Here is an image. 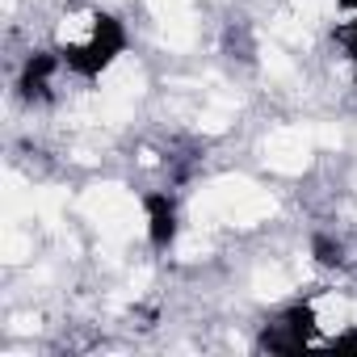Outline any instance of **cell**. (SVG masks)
<instances>
[{
    "mask_svg": "<svg viewBox=\"0 0 357 357\" xmlns=\"http://www.w3.org/2000/svg\"><path fill=\"white\" fill-rule=\"evenodd\" d=\"M273 215H278V198L265 185H257L252 176H236V172L206 181L190 202V223H198V227H240V231H248V227L269 223Z\"/></svg>",
    "mask_w": 357,
    "mask_h": 357,
    "instance_id": "6da1fadb",
    "label": "cell"
},
{
    "mask_svg": "<svg viewBox=\"0 0 357 357\" xmlns=\"http://www.w3.org/2000/svg\"><path fill=\"white\" fill-rule=\"evenodd\" d=\"M55 51L68 68L84 72V76H97L105 72L114 59H118V47H122V34L114 26L109 13L93 9V5H76L68 9L59 22H55Z\"/></svg>",
    "mask_w": 357,
    "mask_h": 357,
    "instance_id": "7a4b0ae2",
    "label": "cell"
},
{
    "mask_svg": "<svg viewBox=\"0 0 357 357\" xmlns=\"http://www.w3.org/2000/svg\"><path fill=\"white\" fill-rule=\"evenodd\" d=\"M76 215H80L84 227L97 236V244L130 248L135 240L147 236V206H143L126 185H118V181H97V185L80 190Z\"/></svg>",
    "mask_w": 357,
    "mask_h": 357,
    "instance_id": "3957f363",
    "label": "cell"
},
{
    "mask_svg": "<svg viewBox=\"0 0 357 357\" xmlns=\"http://www.w3.org/2000/svg\"><path fill=\"white\" fill-rule=\"evenodd\" d=\"M315 155H319L315 126H303V122L273 126L261 139V164L269 172H278V176H303V172H311Z\"/></svg>",
    "mask_w": 357,
    "mask_h": 357,
    "instance_id": "277c9868",
    "label": "cell"
},
{
    "mask_svg": "<svg viewBox=\"0 0 357 357\" xmlns=\"http://www.w3.org/2000/svg\"><path fill=\"white\" fill-rule=\"evenodd\" d=\"M248 290H252L257 303H282V298H290V294L298 290V278H294L282 261H265V265L252 269Z\"/></svg>",
    "mask_w": 357,
    "mask_h": 357,
    "instance_id": "5b68a950",
    "label": "cell"
},
{
    "mask_svg": "<svg viewBox=\"0 0 357 357\" xmlns=\"http://www.w3.org/2000/svg\"><path fill=\"white\" fill-rule=\"evenodd\" d=\"M155 43L172 55H185L198 47V17L194 13H181V17H164L155 22Z\"/></svg>",
    "mask_w": 357,
    "mask_h": 357,
    "instance_id": "8992f818",
    "label": "cell"
},
{
    "mask_svg": "<svg viewBox=\"0 0 357 357\" xmlns=\"http://www.w3.org/2000/svg\"><path fill=\"white\" fill-rule=\"evenodd\" d=\"M34 227H26V219H5V244H0V252H5V265L9 269H22V265H34Z\"/></svg>",
    "mask_w": 357,
    "mask_h": 357,
    "instance_id": "52a82bcc",
    "label": "cell"
},
{
    "mask_svg": "<svg viewBox=\"0 0 357 357\" xmlns=\"http://www.w3.org/2000/svg\"><path fill=\"white\" fill-rule=\"evenodd\" d=\"M286 9H290L294 17H303L311 30H319L324 22H332V17H336L340 0H286Z\"/></svg>",
    "mask_w": 357,
    "mask_h": 357,
    "instance_id": "ba28073f",
    "label": "cell"
},
{
    "mask_svg": "<svg viewBox=\"0 0 357 357\" xmlns=\"http://www.w3.org/2000/svg\"><path fill=\"white\" fill-rule=\"evenodd\" d=\"M143 5H147V13H151L155 22H164V17L194 13V5H198V0H143Z\"/></svg>",
    "mask_w": 357,
    "mask_h": 357,
    "instance_id": "9c48e42d",
    "label": "cell"
}]
</instances>
